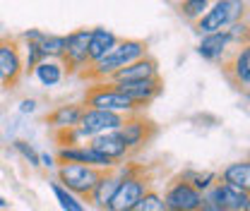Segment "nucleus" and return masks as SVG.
Instances as JSON below:
<instances>
[{
    "label": "nucleus",
    "mask_w": 250,
    "mask_h": 211,
    "mask_svg": "<svg viewBox=\"0 0 250 211\" xmlns=\"http://www.w3.org/2000/svg\"><path fill=\"white\" fill-rule=\"evenodd\" d=\"M145 56H149V43L147 41H142V38H118V43L99 62L89 65L82 72V77L87 82H92V84H96V82H108L118 70H123L125 65L140 60Z\"/></svg>",
    "instance_id": "obj_1"
},
{
    "label": "nucleus",
    "mask_w": 250,
    "mask_h": 211,
    "mask_svg": "<svg viewBox=\"0 0 250 211\" xmlns=\"http://www.w3.org/2000/svg\"><path fill=\"white\" fill-rule=\"evenodd\" d=\"M116 171L121 175V182L106 211H132L142 199V194L152 187V178L147 175V168L140 163H121Z\"/></svg>",
    "instance_id": "obj_2"
},
{
    "label": "nucleus",
    "mask_w": 250,
    "mask_h": 211,
    "mask_svg": "<svg viewBox=\"0 0 250 211\" xmlns=\"http://www.w3.org/2000/svg\"><path fill=\"white\" fill-rule=\"evenodd\" d=\"M246 12H248V2L246 0H212V5L192 24V29H195L197 36L224 31V29H229L231 24L246 19Z\"/></svg>",
    "instance_id": "obj_3"
},
{
    "label": "nucleus",
    "mask_w": 250,
    "mask_h": 211,
    "mask_svg": "<svg viewBox=\"0 0 250 211\" xmlns=\"http://www.w3.org/2000/svg\"><path fill=\"white\" fill-rule=\"evenodd\" d=\"M84 108H99V111H108V113H118V115H135V113H142L123 91L118 89L116 84L111 82H96L92 87H87L84 91V101H82Z\"/></svg>",
    "instance_id": "obj_4"
},
{
    "label": "nucleus",
    "mask_w": 250,
    "mask_h": 211,
    "mask_svg": "<svg viewBox=\"0 0 250 211\" xmlns=\"http://www.w3.org/2000/svg\"><path fill=\"white\" fill-rule=\"evenodd\" d=\"M24 77L22 43L17 36H0V87L17 89Z\"/></svg>",
    "instance_id": "obj_5"
},
{
    "label": "nucleus",
    "mask_w": 250,
    "mask_h": 211,
    "mask_svg": "<svg viewBox=\"0 0 250 211\" xmlns=\"http://www.w3.org/2000/svg\"><path fill=\"white\" fill-rule=\"evenodd\" d=\"M56 175H58V185H62L65 190H70L72 194H77L80 199L87 202L101 171L92 168V166H82V163H61L56 168Z\"/></svg>",
    "instance_id": "obj_6"
},
{
    "label": "nucleus",
    "mask_w": 250,
    "mask_h": 211,
    "mask_svg": "<svg viewBox=\"0 0 250 211\" xmlns=\"http://www.w3.org/2000/svg\"><path fill=\"white\" fill-rule=\"evenodd\" d=\"M89 34H92V29L82 27V29L70 31L65 36V56L61 60L65 67V75H82L89 67V56H87Z\"/></svg>",
    "instance_id": "obj_7"
},
{
    "label": "nucleus",
    "mask_w": 250,
    "mask_h": 211,
    "mask_svg": "<svg viewBox=\"0 0 250 211\" xmlns=\"http://www.w3.org/2000/svg\"><path fill=\"white\" fill-rule=\"evenodd\" d=\"M125 122V115L118 113H108V111H99V108H84L82 111V118L77 125V132L82 137V142L94 139L99 134H106V132H116L121 130V125Z\"/></svg>",
    "instance_id": "obj_8"
},
{
    "label": "nucleus",
    "mask_w": 250,
    "mask_h": 211,
    "mask_svg": "<svg viewBox=\"0 0 250 211\" xmlns=\"http://www.w3.org/2000/svg\"><path fill=\"white\" fill-rule=\"evenodd\" d=\"M118 134L125 142V147H127V153H132V151L145 149L154 139L156 125L149 118H145V113H135V115L125 118V122L118 130Z\"/></svg>",
    "instance_id": "obj_9"
},
{
    "label": "nucleus",
    "mask_w": 250,
    "mask_h": 211,
    "mask_svg": "<svg viewBox=\"0 0 250 211\" xmlns=\"http://www.w3.org/2000/svg\"><path fill=\"white\" fill-rule=\"evenodd\" d=\"M205 202L209 204H217L219 209L224 211H248L250 209V194L246 190H238L233 185H226V182H214L205 194H202Z\"/></svg>",
    "instance_id": "obj_10"
},
{
    "label": "nucleus",
    "mask_w": 250,
    "mask_h": 211,
    "mask_svg": "<svg viewBox=\"0 0 250 211\" xmlns=\"http://www.w3.org/2000/svg\"><path fill=\"white\" fill-rule=\"evenodd\" d=\"M161 199H164L166 211H195L202 204V194L195 187H190L188 182H183L181 178H173L166 185Z\"/></svg>",
    "instance_id": "obj_11"
},
{
    "label": "nucleus",
    "mask_w": 250,
    "mask_h": 211,
    "mask_svg": "<svg viewBox=\"0 0 250 211\" xmlns=\"http://www.w3.org/2000/svg\"><path fill=\"white\" fill-rule=\"evenodd\" d=\"M111 84H113V82H111ZM116 87L123 91L140 111H145L149 103H154L156 98L161 96L164 79H161V77H154V79H142V82H118Z\"/></svg>",
    "instance_id": "obj_12"
},
{
    "label": "nucleus",
    "mask_w": 250,
    "mask_h": 211,
    "mask_svg": "<svg viewBox=\"0 0 250 211\" xmlns=\"http://www.w3.org/2000/svg\"><path fill=\"white\" fill-rule=\"evenodd\" d=\"M224 72H226V77H229L238 89L248 91V87H250V48H248V43H246V46H238V48L231 53V58L224 60Z\"/></svg>",
    "instance_id": "obj_13"
},
{
    "label": "nucleus",
    "mask_w": 250,
    "mask_h": 211,
    "mask_svg": "<svg viewBox=\"0 0 250 211\" xmlns=\"http://www.w3.org/2000/svg\"><path fill=\"white\" fill-rule=\"evenodd\" d=\"M231 38L226 29L224 31H214V34H205L200 36V43H197V56L207 62H224L229 51H231Z\"/></svg>",
    "instance_id": "obj_14"
},
{
    "label": "nucleus",
    "mask_w": 250,
    "mask_h": 211,
    "mask_svg": "<svg viewBox=\"0 0 250 211\" xmlns=\"http://www.w3.org/2000/svg\"><path fill=\"white\" fill-rule=\"evenodd\" d=\"M154 77H161L159 75V60L154 56H145L140 60L125 65L123 70H118L108 82L118 84V82H142V79H154Z\"/></svg>",
    "instance_id": "obj_15"
},
{
    "label": "nucleus",
    "mask_w": 250,
    "mask_h": 211,
    "mask_svg": "<svg viewBox=\"0 0 250 211\" xmlns=\"http://www.w3.org/2000/svg\"><path fill=\"white\" fill-rule=\"evenodd\" d=\"M118 182H121V175H118L116 168L113 171H101V175H99L96 185L92 187L87 202L92 204L94 209L106 211L108 204H111V199H113V194H116V190H118Z\"/></svg>",
    "instance_id": "obj_16"
},
{
    "label": "nucleus",
    "mask_w": 250,
    "mask_h": 211,
    "mask_svg": "<svg viewBox=\"0 0 250 211\" xmlns=\"http://www.w3.org/2000/svg\"><path fill=\"white\" fill-rule=\"evenodd\" d=\"M82 111H84L82 103H62V106H56V108L46 115V122H48V127H51L53 132L75 130V127L80 125Z\"/></svg>",
    "instance_id": "obj_17"
},
{
    "label": "nucleus",
    "mask_w": 250,
    "mask_h": 211,
    "mask_svg": "<svg viewBox=\"0 0 250 211\" xmlns=\"http://www.w3.org/2000/svg\"><path fill=\"white\" fill-rule=\"evenodd\" d=\"M94 151H99L101 156H106V158H111L113 163H121L125 161L130 153H127V147H125V142L121 139V134H118V130L116 132H106V134H99V137H94L87 142Z\"/></svg>",
    "instance_id": "obj_18"
},
{
    "label": "nucleus",
    "mask_w": 250,
    "mask_h": 211,
    "mask_svg": "<svg viewBox=\"0 0 250 211\" xmlns=\"http://www.w3.org/2000/svg\"><path fill=\"white\" fill-rule=\"evenodd\" d=\"M118 43V36L106 27H94L89 34V46H87V56H89V65L99 62L113 46Z\"/></svg>",
    "instance_id": "obj_19"
},
{
    "label": "nucleus",
    "mask_w": 250,
    "mask_h": 211,
    "mask_svg": "<svg viewBox=\"0 0 250 211\" xmlns=\"http://www.w3.org/2000/svg\"><path fill=\"white\" fill-rule=\"evenodd\" d=\"M219 182H226V185H233V187L248 192L250 190V161L248 158H241V161L229 163L219 173Z\"/></svg>",
    "instance_id": "obj_20"
},
{
    "label": "nucleus",
    "mask_w": 250,
    "mask_h": 211,
    "mask_svg": "<svg viewBox=\"0 0 250 211\" xmlns=\"http://www.w3.org/2000/svg\"><path fill=\"white\" fill-rule=\"evenodd\" d=\"M31 75H34V79H36L41 87H46V89L58 87L62 79L67 77L61 60H43V62H39V65L34 67V72H31Z\"/></svg>",
    "instance_id": "obj_21"
},
{
    "label": "nucleus",
    "mask_w": 250,
    "mask_h": 211,
    "mask_svg": "<svg viewBox=\"0 0 250 211\" xmlns=\"http://www.w3.org/2000/svg\"><path fill=\"white\" fill-rule=\"evenodd\" d=\"M176 178H181L183 182H188L190 187H195L200 194H205L214 182L219 180V173L214 171H197V168H186V171H181Z\"/></svg>",
    "instance_id": "obj_22"
},
{
    "label": "nucleus",
    "mask_w": 250,
    "mask_h": 211,
    "mask_svg": "<svg viewBox=\"0 0 250 211\" xmlns=\"http://www.w3.org/2000/svg\"><path fill=\"white\" fill-rule=\"evenodd\" d=\"M51 192H53V197H56V202L62 211H87V202L80 199L77 194H72L70 190H65L58 182L51 185Z\"/></svg>",
    "instance_id": "obj_23"
},
{
    "label": "nucleus",
    "mask_w": 250,
    "mask_h": 211,
    "mask_svg": "<svg viewBox=\"0 0 250 211\" xmlns=\"http://www.w3.org/2000/svg\"><path fill=\"white\" fill-rule=\"evenodd\" d=\"M178 5V15L190 22V24H195L205 12H207V7L212 5V0H181V2H176Z\"/></svg>",
    "instance_id": "obj_24"
},
{
    "label": "nucleus",
    "mask_w": 250,
    "mask_h": 211,
    "mask_svg": "<svg viewBox=\"0 0 250 211\" xmlns=\"http://www.w3.org/2000/svg\"><path fill=\"white\" fill-rule=\"evenodd\" d=\"M39 46H41L46 60H62V56H65V36L62 34H48L46 31V38Z\"/></svg>",
    "instance_id": "obj_25"
},
{
    "label": "nucleus",
    "mask_w": 250,
    "mask_h": 211,
    "mask_svg": "<svg viewBox=\"0 0 250 211\" xmlns=\"http://www.w3.org/2000/svg\"><path fill=\"white\" fill-rule=\"evenodd\" d=\"M22 43V65H24V75H31L34 67L39 62H43V51L39 43H29V41H20Z\"/></svg>",
    "instance_id": "obj_26"
},
{
    "label": "nucleus",
    "mask_w": 250,
    "mask_h": 211,
    "mask_svg": "<svg viewBox=\"0 0 250 211\" xmlns=\"http://www.w3.org/2000/svg\"><path fill=\"white\" fill-rule=\"evenodd\" d=\"M132 211H166L164 199H161V192L154 190V187H149V190L142 194V199L137 202V207Z\"/></svg>",
    "instance_id": "obj_27"
},
{
    "label": "nucleus",
    "mask_w": 250,
    "mask_h": 211,
    "mask_svg": "<svg viewBox=\"0 0 250 211\" xmlns=\"http://www.w3.org/2000/svg\"><path fill=\"white\" fill-rule=\"evenodd\" d=\"M12 149L17 151L31 168H41V166H39V151L34 149L27 139H15V142H12Z\"/></svg>",
    "instance_id": "obj_28"
},
{
    "label": "nucleus",
    "mask_w": 250,
    "mask_h": 211,
    "mask_svg": "<svg viewBox=\"0 0 250 211\" xmlns=\"http://www.w3.org/2000/svg\"><path fill=\"white\" fill-rule=\"evenodd\" d=\"M229 38H231V43H236V46H246L248 43V19H241V22H236V24H231L229 29Z\"/></svg>",
    "instance_id": "obj_29"
},
{
    "label": "nucleus",
    "mask_w": 250,
    "mask_h": 211,
    "mask_svg": "<svg viewBox=\"0 0 250 211\" xmlns=\"http://www.w3.org/2000/svg\"><path fill=\"white\" fill-rule=\"evenodd\" d=\"M53 137H56L58 147H75V144H82V137H80L77 127H75V130H62V132H53Z\"/></svg>",
    "instance_id": "obj_30"
},
{
    "label": "nucleus",
    "mask_w": 250,
    "mask_h": 211,
    "mask_svg": "<svg viewBox=\"0 0 250 211\" xmlns=\"http://www.w3.org/2000/svg\"><path fill=\"white\" fill-rule=\"evenodd\" d=\"M17 38H20V41H29V43H41V41L46 38V31L43 29H24Z\"/></svg>",
    "instance_id": "obj_31"
},
{
    "label": "nucleus",
    "mask_w": 250,
    "mask_h": 211,
    "mask_svg": "<svg viewBox=\"0 0 250 211\" xmlns=\"http://www.w3.org/2000/svg\"><path fill=\"white\" fill-rule=\"evenodd\" d=\"M39 166H41V168H46V171H53V168H58V161H56V156H53V153L43 151V153H39Z\"/></svg>",
    "instance_id": "obj_32"
},
{
    "label": "nucleus",
    "mask_w": 250,
    "mask_h": 211,
    "mask_svg": "<svg viewBox=\"0 0 250 211\" xmlns=\"http://www.w3.org/2000/svg\"><path fill=\"white\" fill-rule=\"evenodd\" d=\"M36 106H39L36 98H24V101H20V113H24V115H27V113H34Z\"/></svg>",
    "instance_id": "obj_33"
},
{
    "label": "nucleus",
    "mask_w": 250,
    "mask_h": 211,
    "mask_svg": "<svg viewBox=\"0 0 250 211\" xmlns=\"http://www.w3.org/2000/svg\"><path fill=\"white\" fill-rule=\"evenodd\" d=\"M195 211H224V209H219L217 204H209V202H205V199H202L200 209H195Z\"/></svg>",
    "instance_id": "obj_34"
},
{
    "label": "nucleus",
    "mask_w": 250,
    "mask_h": 211,
    "mask_svg": "<svg viewBox=\"0 0 250 211\" xmlns=\"http://www.w3.org/2000/svg\"><path fill=\"white\" fill-rule=\"evenodd\" d=\"M7 207H10V202L5 197H0V209H7Z\"/></svg>",
    "instance_id": "obj_35"
},
{
    "label": "nucleus",
    "mask_w": 250,
    "mask_h": 211,
    "mask_svg": "<svg viewBox=\"0 0 250 211\" xmlns=\"http://www.w3.org/2000/svg\"><path fill=\"white\" fill-rule=\"evenodd\" d=\"M173 2H181V0H173Z\"/></svg>",
    "instance_id": "obj_36"
}]
</instances>
